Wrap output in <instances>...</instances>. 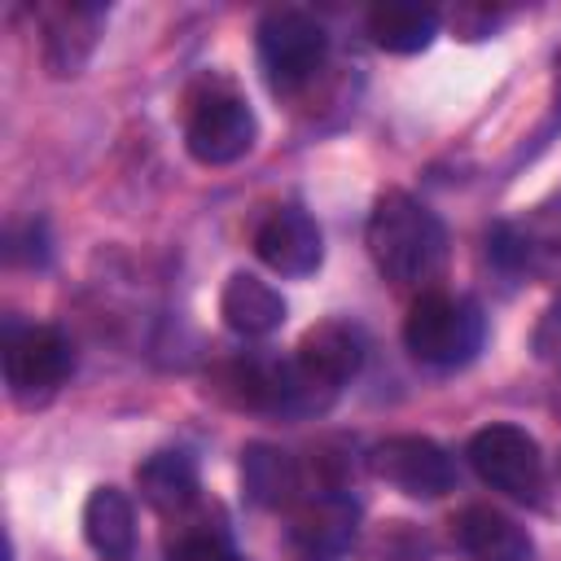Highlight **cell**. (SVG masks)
Wrapping results in <instances>:
<instances>
[{
  "instance_id": "obj_1",
  "label": "cell",
  "mask_w": 561,
  "mask_h": 561,
  "mask_svg": "<svg viewBox=\"0 0 561 561\" xmlns=\"http://www.w3.org/2000/svg\"><path fill=\"white\" fill-rule=\"evenodd\" d=\"M364 241H368L373 267L390 285H425L443 272V259H447L443 219L403 188H390L373 202Z\"/></svg>"
},
{
  "instance_id": "obj_2",
  "label": "cell",
  "mask_w": 561,
  "mask_h": 561,
  "mask_svg": "<svg viewBox=\"0 0 561 561\" xmlns=\"http://www.w3.org/2000/svg\"><path fill=\"white\" fill-rule=\"evenodd\" d=\"M486 342V316L469 294L430 289L408 307L403 346L430 368H460Z\"/></svg>"
},
{
  "instance_id": "obj_3",
  "label": "cell",
  "mask_w": 561,
  "mask_h": 561,
  "mask_svg": "<svg viewBox=\"0 0 561 561\" xmlns=\"http://www.w3.org/2000/svg\"><path fill=\"white\" fill-rule=\"evenodd\" d=\"M0 359H4V386H9L13 403H22V408L48 403L61 390V381L75 373V346L53 324H18V320H9Z\"/></svg>"
},
{
  "instance_id": "obj_4",
  "label": "cell",
  "mask_w": 561,
  "mask_h": 561,
  "mask_svg": "<svg viewBox=\"0 0 561 561\" xmlns=\"http://www.w3.org/2000/svg\"><path fill=\"white\" fill-rule=\"evenodd\" d=\"M254 39H259V61H263V75H267L272 92H285V96L307 88L320 75L324 57H329L324 26L307 9H289V4L267 9L259 18Z\"/></svg>"
},
{
  "instance_id": "obj_5",
  "label": "cell",
  "mask_w": 561,
  "mask_h": 561,
  "mask_svg": "<svg viewBox=\"0 0 561 561\" xmlns=\"http://www.w3.org/2000/svg\"><path fill=\"white\" fill-rule=\"evenodd\" d=\"M254 136H259V118H254L250 101L241 92H232L228 83H210L206 92H197L188 101L184 149L202 167H228V162L245 158L254 149Z\"/></svg>"
},
{
  "instance_id": "obj_6",
  "label": "cell",
  "mask_w": 561,
  "mask_h": 561,
  "mask_svg": "<svg viewBox=\"0 0 561 561\" xmlns=\"http://www.w3.org/2000/svg\"><path fill=\"white\" fill-rule=\"evenodd\" d=\"M465 456H469L473 473H478L491 491H500V495H508V500H522V504H539L543 482H548V469H543L539 443H535L522 425L500 421V425L478 430V434L469 438Z\"/></svg>"
},
{
  "instance_id": "obj_7",
  "label": "cell",
  "mask_w": 561,
  "mask_h": 561,
  "mask_svg": "<svg viewBox=\"0 0 561 561\" xmlns=\"http://www.w3.org/2000/svg\"><path fill=\"white\" fill-rule=\"evenodd\" d=\"M373 478L386 486L412 495V500H438L456 486V456L425 438V434H390L368 451Z\"/></svg>"
},
{
  "instance_id": "obj_8",
  "label": "cell",
  "mask_w": 561,
  "mask_h": 561,
  "mask_svg": "<svg viewBox=\"0 0 561 561\" xmlns=\"http://www.w3.org/2000/svg\"><path fill=\"white\" fill-rule=\"evenodd\" d=\"M359 504L342 486L311 491L289 517V552L294 561H346L359 543Z\"/></svg>"
},
{
  "instance_id": "obj_9",
  "label": "cell",
  "mask_w": 561,
  "mask_h": 561,
  "mask_svg": "<svg viewBox=\"0 0 561 561\" xmlns=\"http://www.w3.org/2000/svg\"><path fill=\"white\" fill-rule=\"evenodd\" d=\"M491 263L508 276H552L561 272V193L530 206L522 219L495 224L486 237Z\"/></svg>"
},
{
  "instance_id": "obj_10",
  "label": "cell",
  "mask_w": 561,
  "mask_h": 561,
  "mask_svg": "<svg viewBox=\"0 0 561 561\" xmlns=\"http://www.w3.org/2000/svg\"><path fill=\"white\" fill-rule=\"evenodd\" d=\"M105 13L110 9L92 4V0H57V4L39 9V53H44L48 75L66 79V75L83 70V61L92 57L96 35L105 26Z\"/></svg>"
},
{
  "instance_id": "obj_11",
  "label": "cell",
  "mask_w": 561,
  "mask_h": 561,
  "mask_svg": "<svg viewBox=\"0 0 561 561\" xmlns=\"http://www.w3.org/2000/svg\"><path fill=\"white\" fill-rule=\"evenodd\" d=\"M254 254L276 276H311L320 267V259H324L320 224L302 206H276L254 228Z\"/></svg>"
},
{
  "instance_id": "obj_12",
  "label": "cell",
  "mask_w": 561,
  "mask_h": 561,
  "mask_svg": "<svg viewBox=\"0 0 561 561\" xmlns=\"http://www.w3.org/2000/svg\"><path fill=\"white\" fill-rule=\"evenodd\" d=\"M294 364L302 368V377L316 390H324L333 399L364 364V333L355 324H346V320H320L298 337Z\"/></svg>"
},
{
  "instance_id": "obj_13",
  "label": "cell",
  "mask_w": 561,
  "mask_h": 561,
  "mask_svg": "<svg viewBox=\"0 0 561 561\" xmlns=\"http://www.w3.org/2000/svg\"><path fill=\"white\" fill-rule=\"evenodd\" d=\"M451 543L469 561H530V535L491 504H469L451 517Z\"/></svg>"
},
{
  "instance_id": "obj_14",
  "label": "cell",
  "mask_w": 561,
  "mask_h": 561,
  "mask_svg": "<svg viewBox=\"0 0 561 561\" xmlns=\"http://www.w3.org/2000/svg\"><path fill=\"white\" fill-rule=\"evenodd\" d=\"M136 491L140 500L158 513V517H171V513H184L188 504L202 500V478H197V460L180 447H167V451H153L136 465Z\"/></svg>"
},
{
  "instance_id": "obj_15",
  "label": "cell",
  "mask_w": 561,
  "mask_h": 561,
  "mask_svg": "<svg viewBox=\"0 0 561 561\" xmlns=\"http://www.w3.org/2000/svg\"><path fill=\"white\" fill-rule=\"evenodd\" d=\"M241 486L259 508H289L302 495V465L276 443L241 447Z\"/></svg>"
},
{
  "instance_id": "obj_16",
  "label": "cell",
  "mask_w": 561,
  "mask_h": 561,
  "mask_svg": "<svg viewBox=\"0 0 561 561\" xmlns=\"http://www.w3.org/2000/svg\"><path fill=\"white\" fill-rule=\"evenodd\" d=\"M162 552L167 561H215L224 552H232V530L219 513V504H188L184 513L162 517Z\"/></svg>"
},
{
  "instance_id": "obj_17",
  "label": "cell",
  "mask_w": 561,
  "mask_h": 561,
  "mask_svg": "<svg viewBox=\"0 0 561 561\" xmlns=\"http://www.w3.org/2000/svg\"><path fill=\"white\" fill-rule=\"evenodd\" d=\"M219 316L241 337H267L285 324V298L254 272H232L219 294Z\"/></svg>"
},
{
  "instance_id": "obj_18",
  "label": "cell",
  "mask_w": 561,
  "mask_h": 561,
  "mask_svg": "<svg viewBox=\"0 0 561 561\" xmlns=\"http://www.w3.org/2000/svg\"><path fill=\"white\" fill-rule=\"evenodd\" d=\"M83 539L101 561H131L136 552V513L118 486H96L83 500Z\"/></svg>"
},
{
  "instance_id": "obj_19",
  "label": "cell",
  "mask_w": 561,
  "mask_h": 561,
  "mask_svg": "<svg viewBox=\"0 0 561 561\" xmlns=\"http://www.w3.org/2000/svg\"><path fill=\"white\" fill-rule=\"evenodd\" d=\"M368 35L386 53H425L438 35V13L430 4H408V0H386L368 9Z\"/></svg>"
},
{
  "instance_id": "obj_20",
  "label": "cell",
  "mask_w": 561,
  "mask_h": 561,
  "mask_svg": "<svg viewBox=\"0 0 561 561\" xmlns=\"http://www.w3.org/2000/svg\"><path fill=\"white\" fill-rule=\"evenodd\" d=\"M430 557H434L430 535L403 517H381L364 526L355 543V561H430Z\"/></svg>"
},
{
  "instance_id": "obj_21",
  "label": "cell",
  "mask_w": 561,
  "mask_h": 561,
  "mask_svg": "<svg viewBox=\"0 0 561 561\" xmlns=\"http://www.w3.org/2000/svg\"><path fill=\"white\" fill-rule=\"evenodd\" d=\"M535 355H561V294L548 302V311L539 316V324H535Z\"/></svg>"
},
{
  "instance_id": "obj_22",
  "label": "cell",
  "mask_w": 561,
  "mask_h": 561,
  "mask_svg": "<svg viewBox=\"0 0 561 561\" xmlns=\"http://www.w3.org/2000/svg\"><path fill=\"white\" fill-rule=\"evenodd\" d=\"M215 561H245V557H241V552L232 548V552H224V557H215Z\"/></svg>"
}]
</instances>
